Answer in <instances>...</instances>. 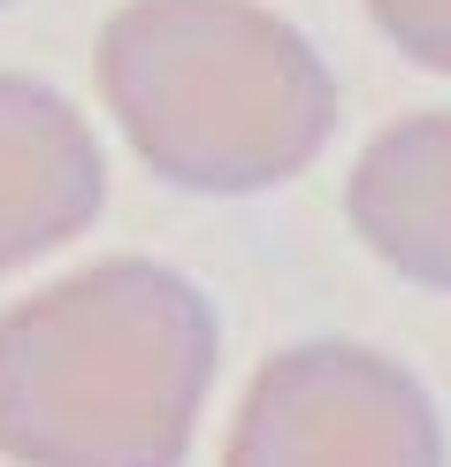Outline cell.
<instances>
[{
  "instance_id": "1",
  "label": "cell",
  "mask_w": 451,
  "mask_h": 467,
  "mask_svg": "<svg viewBox=\"0 0 451 467\" xmlns=\"http://www.w3.org/2000/svg\"><path fill=\"white\" fill-rule=\"evenodd\" d=\"M222 376V315L184 268L108 253L0 315L8 467H184Z\"/></svg>"
},
{
  "instance_id": "2",
  "label": "cell",
  "mask_w": 451,
  "mask_h": 467,
  "mask_svg": "<svg viewBox=\"0 0 451 467\" xmlns=\"http://www.w3.org/2000/svg\"><path fill=\"white\" fill-rule=\"evenodd\" d=\"M92 92L130 161L184 200H252L322 161L337 77L252 0H123L92 38Z\"/></svg>"
},
{
  "instance_id": "3",
  "label": "cell",
  "mask_w": 451,
  "mask_h": 467,
  "mask_svg": "<svg viewBox=\"0 0 451 467\" xmlns=\"http://www.w3.org/2000/svg\"><path fill=\"white\" fill-rule=\"evenodd\" d=\"M214 467H451L428 383L383 345L306 337L252 368Z\"/></svg>"
},
{
  "instance_id": "4",
  "label": "cell",
  "mask_w": 451,
  "mask_h": 467,
  "mask_svg": "<svg viewBox=\"0 0 451 467\" xmlns=\"http://www.w3.org/2000/svg\"><path fill=\"white\" fill-rule=\"evenodd\" d=\"M108 207L100 130L46 77L0 69V276L85 238Z\"/></svg>"
},
{
  "instance_id": "5",
  "label": "cell",
  "mask_w": 451,
  "mask_h": 467,
  "mask_svg": "<svg viewBox=\"0 0 451 467\" xmlns=\"http://www.w3.org/2000/svg\"><path fill=\"white\" fill-rule=\"evenodd\" d=\"M344 223L390 276L451 291V108H414L352 153Z\"/></svg>"
},
{
  "instance_id": "6",
  "label": "cell",
  "mask_w": 451,
  "mask_h": 467,
  "mask_svg": "<svg viewBox=\"0 0 451 467\" xmlns=\"http://www.w3.org/2000/svg\"><path fill=\"white\" fill-rule=\"evenodd\" d=\"M367 24H375L414 69L451 77V0H367Z\"/></svg>"
},
{
  "instance_id": "7",
  "label": "cell",
  "mask_w": 451,
  "mask_h": 467,
  "mask_svg": "<svg viewBox=\"0 0 451 467\" xmlns=\"http://www.w3.org/2000/svg\"><path fill=\"white\" fill-rule=\"evenodd\" d=\"M0 8H8V0H0Z\"/></svg>"
}]
</instances>
